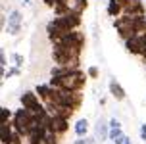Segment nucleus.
<instances>
[{"instance_id":"1","label":"nucleus","mask_w":146,"mask_h":144,"mask_svg":"<svg viewBox=\"0 0 146 144\" xmlns=\"http://www.w3.org/2000/svg\"><path fill=\"white\" fill-rule=\"evenodd\" d=\"M88 73L83 69H71V67H62V65H54L50 69V81L48 85L54 88H62V90H81L87 86Z\"/></svg>"},{"instance_id":"2","label":"nucleus","mask_w":146,"mask_h":144,"mask_svg":"<svg viewBox=\"0 0 146 144\" xmlns=\"http://www.w3.org/2000/svg\"><path fill=\"white\" fill-rule=\"evenodd\" d=\"M83 25V14L71 10L67 15H60V17H54L52 21L46 23V36L52 44H56L58 40H62L67 33L71 31H77V29Z\"/></svg>"},{"instance_id":"3","label":"nucleus","mask_w":146,"mask_h":144,"mask_svg":"<svg viewBox=\"0 0 146 144\" xmlns=\"http://www.w3.org/2000/svg\"><path fill=\"white\" fill-rule=\"evenodd\" d=\"M144 21L146 15H119L113 19V29L117 31V35L121 36L123 40L131 38V36H137L140 33H144Z\"/></svg>"},{"instance_id":"4","label":"nucleus","mask_w":146,"mask_h":144,"mask_svg":"<svg viewBox=\"0 0 146 144\" xmlns=\"http://www.w3.org/2000/svg\"><path fill=\"white\" fill-rule=\"evenodd\" d=\"M52 60H54V65L71 67V69L81 67V54L71 48L62 46V44H52Z\"/></svg>"},{"instance_id":"5","label":"nucleus","mask_w":146,"mask_h":144,"mask_svg":"<svg viewBox=\"0 0 146 144\" xmlns=\"http://www.w3.org/2000/svg\"><path fill=\"white\" fill-rule=\"evenodd\" d=\"M33 123H35V113H33V111H29V109H25V108H17L14 111L12 127H14V131L17 135H21L23 138L29 137Z\"/></svg>"},{"instance_id":"6","label":"nucleus","mask_w":146,"mask_h":144,"mask_svg":"<svg viewBox=\"0 0 146 144\" xmlns=\"http://www.w3.org/2000/svg\"><path fill=\"white\" fill-rule=\"evenodd\" d=\"M56 44H62V46H66V48H71V50L79 52V54H83V50H85V46H87V36H85V33L83 31H71V33H67L62 40H58Z\"/></svg>"},{"instance_id":"7","label":"nucleus","mask_w":146,"mask_h":144,"mask_svg":"<svg viewBox=\"0 0 146 144\" xmlns=\"http://www.w3.org/2000/svg\"><path fill=\"white\" fill-rule=\"evenodd\" d=\"M19 102H21V108L29 109L33 113H40V111L46 109L44 102L38 98V94H36L35 90H25V92L19 96Z\"/></svg>"},{"instance_id":"8","label":"nucleus","mask_w":146,"mask_h":144,"mask_svg":"<svg viewBox=\"0 0 146 144\" xmlns=\"http://www.w3.org/2000/svg\"><path fill=\"white\" fill-rule=\"evenodd\" d=\"M21 27H23V14L19 10H12L10 15L6 17V33L15 36V35H19Z\"/></svg>"},{"instance_id":"9","label":"nucleus","mask_w":146,"mask_h":144,"mask_svg":"<svg viewBox=\"0 0 146 144\" xmlns=\"http://www.w3.org/2000/svg\"><path fill=\"white\" fill-rule=\"evenodd\" d=\"M48 131L58 135V137H64L69 133V119L66 117H58V115H52L50 123H48Z\"/></svg>"},{"instance_id":"10","label":"nucleus","mask_w":146,"mask_h":144,"mask_svg":"<svg viewBox=\"0 0 146 144\" xmlns=\"http://www.w3.org/2000/svg\"><path fill=\"white\" fill-rule=\"evenodd\" d=\"M46 109L50 115H58V117H66V119H71L75 115V109L67 108L64 104H46Z\"/></svg>"},{"instance_id":"11","label":"nucleus","mask_w":146,"mask_h":144,"mask_svg":"<svg viewBox=\"0 0 146 144\" xmlns=\"http://www.w3.org/2000/svg\"><path fill=\"white\" fill-rule=\"evenodd\" d=\"M127 2L129 0H108V8H106V12H108L110 17H119V15H123V10L127 6Z\"/></svg>"},{"instance_id":"12","label":"nucleus","mask_w":146,"mask_h":144,"mask_svg":"<svg viewBox=\"0 0 146 144\" xmlns=\"http://www.w3.org/2000/svg\"><path fill=\"white\" fill-rule=\"evenodd\" d=\"M123 14L127 15H146V6L142 0H129L125 6Z\"/></svg>"},{"instance_id":"13","label":"nucleus","mask_w":146,"mask_h":144,"mask_svg":"<svg viewBox=\"0 0 146 144\" xmlns=\"http://www.w3.org/2000/svg\"><path fill=\"white\" fill-rule=\"evenodd\" d=\"M35 92L38 94V98L44 102V106L52 100V96H54V86H50L48 83H42V85H36L35 86Z\"/></svg>"},{"instance_id":"14","label":"nucleus","mask_w":146,"mask_h":144,"mask_svg":"<svg viewBox=\"0 0 146 144\" xmlns=\"http://www.w3.org/2000/svg\"><path fill=\"white\" fill-rule=\"evenodd\" d=\"M125 42V50L133 54V56H140V50H142V44H140V35L137 36H131V38H127L123 40Z\"/></svg>"},{"instance_id":"15","label":"nucleus","mask_w":146,"mask_h":144,"mask_svg":"<svg viewBox=\"0 0 146 144\" xmlns=\"http://www.w3.org/2000/svg\"><path fill=\"white\" fill-rule=\"evenodd\" d=\"M108 88H110V94L115 98L117 102H123L125 98H127V92H125V88L119 83H117L115 79H110V85H108Z\"/></svg>"},{"instance_id":"16","label":"nucleus","mask_w":146,"mask_h":144,"mask_svg":"<svg viewBox=\"0 0 146 144\" xmlns=\"http://www.w3.org/2000/svg\"><path fill=\"white\" fill-rule=\"evenodd\" d=\"M73 133H75V135H77L79 138L87 137V133H88V121L85 119V117L75 121V125H73Z\"/></svg>"},{"instance_id":"17","label":"nucleus","mask_w":146,"mask_h":144,"mask_svg":"<svg viewBox=\"0 0 146 144\" xmlns=\"http://www.w3.org/2000/svg\"><path fill=\"white\" fill-rule=\"evenodd\" d=\"M96 133H98V138H100V140H106V138H110V123L100 121L98 125H96Z\"/></svg>"},{"instance_id":"18","label":"nucleus","mask_w":146,"mask_h":144,"mask_svg":"<svg viewBox=\"0 0 146 144\" xmlns=\"http://www.w3.org/2000/svg\"><path fill=\"white\" fill-rule=\"evenodd\" d=\"M73 10L71 2H67V4H56V8H54V17H60V15H67L69 12Z\"/></svg>"},{"instance_id":"19","label":"nucleus","mask_w":146,"mask_h":144,"mask_svg":"<svg viewBox=\"0 0 146 144\" xmlns=\"http://www.w3.org/2000/svg\"><path fill=\"white\" fill-rule=\"evenodd\" d=\"M71 6H73V10H75V12L85 14V12H87V8H88V0H73Z\"/></svg>"},{"instance_id":"20","label":"nucleus","mask_w":146,"mask_h":144,"mask_svg":"<svg viewBox=\"0 0 146 144\" xmlns=\"http://www.w3.org/2000/svg\"><path fill=\"white\" fill-rule=\"evenodd\" d=\"M12 119H14V111L10 108H2V123H12Z\"/></svg>"},{"instance_id":"21","label":"nucleus","mask_w":146,"mask_h":144,"mask_svg":"<svg viewBox=\"0 0 146 144\" xmlns=\"http://www.w3.org/2000/svg\"><path fill=\"white\" fill-rule=\"evenodd\" d=\"M21 73V67H17V65H14V67H10V69H6V73L2 75L4 79H12V77H15V75H19Z\"/></svg>"},{"instance_id":"22","label":"nucleus","mask_w":146,"mask_h":144,"mask_svg":"<svg viewBox=\"0 0 146 144\" xmlns=\"http://www.w3.org/2000/svg\"><path fill=\"white\" fill-rule=\"evenodd\" d=\"M125 133L121 131V127H117V129H110V138H111V142H115L117 138H121Z\"/></svg>"},{"instance_id":"23","label":"nucleus","mask_w":146,"mask_h":144,"mask_svg":"<svg viewBox=\"0 0 146 144\" xmlns=\"http://www.w3.org/2000/svg\"><path fill=\"white\" fill-rule=\"evenodd\" d=\"M87 73H88V79H98V77H100V69H98L96 65L87 67Z\"/></svg>"},{"instance_id":"24","label":"nucleus","mask_w":146,"mask_h":144,"mask_svg":"<svg viewBox=\"0 0 146 144\" xmlns=\"http://www.w3.org/2000/svg\"><path fill=\"white\" fill-rule=\"evenodd\" d=\"M140 44H142V50H140V58L146 62V33H140Z\"/></svg>"},{"instance_id":"25","label":"nucleus","mask_w":146,"mask_h":144,"mask_svg":"<svg viewBox=\"0 0 146 144\" xmlns=\"http://www.w3.org/2000/svg\"><path fill=\"white\" fill-rule=\"evenodd\" d=\"M46 144H60V137L48 131V135H46Z\"/></svg>"},{"instance_id":"26","label":"nucleus","mask_w":146,"mask_h":144,"mask_svg":"<svg viewBox=\"0 0 146 144\" xmlns=\"http://www.w3.org/2000/svg\"><path fill=\"white\" fill-rule=\"evenodd\" d=\"M8 144H25V138H23L21 135H17V133H14V137L10 138Z\"/></svg>"},{"instance_id":"27","label":"nucleus","mask_w":146,"mask_h":144,"mask_svg":"<svg viewBox=\"0 0 146 144\" xmlns=\"http://www.w3.org/2000/svg\"><path fill=\"white\" fill-rule=\"evenodd\" d=\"M12 58H14V62L17 67H23V64H25V58L21 56V54H12Z\"/></svg>"},{"instance_id":"28","label":"nucleus","mask_w":146,"mask_h":144,"mask_svg":"<svg viewBox=\"0 0 146 144\" xmlns=\"http://www.w3.org/2000/svg\"><path fill=\"white\" fill-rule=\"evenodd\" d=\"M73 144H94V140H92V138H77V140H75V142Z\"/></svg>"},{"instance_id":"29","label":"nucleus","mask_w":146,"mask_h":144,"mask_svg":"<svg viewBox=\"0 0 146 144\" xmlns=\"http://www.w3.org/2000/svg\"><path fill=\"white\" fill-rule=\"evenodd\" d=\"M42 2H44V6L52 8V10H54V8H56V4H58V0H42Z\"/></svg>"},{"instance_id":"30","label":"nucleus","mask_w":146,"mask_h":144,"mask_svg":"<svg viewBox=\"0 0 146 144\" xmlns=\"http://www.w3.org/2000/svg\"><path fill=\"white\" fill-rule=\"evenodd\" d=\"M117 127H121V123L117 121L115 117H113V119H110V129H117Z\"/></svg>"},{"instance_id":"31","label":"nucleus","mask_w":146,"mask_h":144,"mask_svg":"<svg viewBox=\"0 0 146 144\" xmlns=\"http://www.w3.org/2000/svg\"><path fill=\"white\" fill-rule=\"evenodd\" d=\"M140 138H142V140L146 142V123L142 125V127H140Z\"/></svg>"},{"instance_id":"32","label":"nucleus","mask_w":146,"mask_h":144,"mask_svg":"<svg viewBox=\"0 0 146 144\" xmlns=\"http://www.w3.org/2000/svg\"><path fill=\"white\" fill-rule=\"evenodd\" d=\"M67 2H71V0H58V4H67Z\"/></svg>"},{"instance_id":"33","label":"nucleus","mask_w":146,"mask_h":144,"mask_svg":"<svg viewBox=\"0 0 146 144\" xmlns=\"http://www.w3.org/2000/svg\"><path fill=\"white\" fill-rule=\"evenodd\" d=\"M125 144H133V142H131V138H127V142H125Z\"/></svg>"},{"instance_id":"34","label":"nucleus","mask_w":146,"mask_h":144,"mask_svg":"<svg viewBox=\"0 0 146 144\" xmlns=\"http://www.w3.org/2000/svg\"><path fill=\"white\" fill-rule=\"evenodd\" d=\"M144 33H146V21H144Z\"/></svg>"}]
</instances>
